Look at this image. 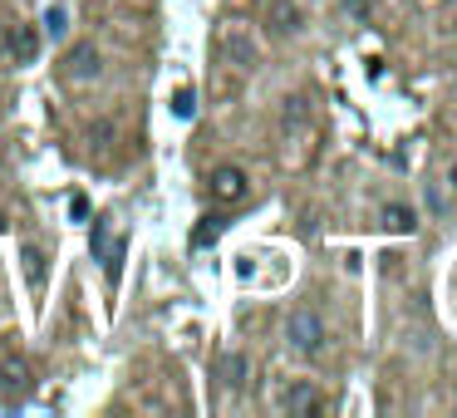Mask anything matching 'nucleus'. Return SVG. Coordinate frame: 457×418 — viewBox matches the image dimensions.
<instances>
[{
	"instance_id": "obj_1",
	"label": "nucleus",
	"mask_w": 457,
	"mask_h": 418,
	"mask_svg": "<svg viewBox=\"0 0 457 418\" xmlns=\"http://www.w3.org/2000/svg\"><path fill=\"white\" fill-rule=\"evenodd\" d=\"M286 339L300 349V355H320V345H325V320L315 315V310H290V320H286Z\"/></svg>"
},
{
	"instance_id": "obj_2",
	"label": "nucleus",
	"mask_w": 457,
	"mask_h": 418,
	"mask_svg": "<svg viewBox=\"0 0 457 418\" xmlns=\"http://www.w3.org/2000/svg\"><path fill=\"white\" fill-rule=\"evenodd\" d=\"M246 188H251V182H246V172H241L237 163H221V168L212 172V197H217V202H241V197H246Z\"/></svg>"
},
{
	"instance_id": "obj_3",
	"label": "nucleus",
	"mask_w": 457,
	"mask_h": 418,
	"mask_svg": "<svg viewBox=\"0 0 457 418\" xmlns=\"http://www.w3.org/2000/svg\"><path fill=\"white\" fill-rule=\"evenodd\" d=\"M30 389V364L21 355H0V394H25Z\"/></svg>"
},
{
	"instance_id": "obj_4",
	"label": "nucleus",
	"mask_w": 457,
	"mask_h": 418,
	"mask_svg": "<svg viewBox=\"0 0 457 418\" xmlns=\"http://www.w3.org/2000/svg\"><path fill=\"white\" fill-rule=\"evenodd\" d=\"M99 74V50L94 45H74L64 54V79H94Z\"/></svg>"
},
{
	"instance_id": "obj_5",
	"label": "nucleus",
	"mask_w": 457,
	"mask_h": 418,
	"mask_svg": "<svg viewBox=\"0 0 457 418\" xmlns=\"http://www.w3.org/2000/svg\"><path fill=\"white\" fill-rule=\"evenodd\" d=\"M5 50H11L15 64H30L35 54H40V35H35L30 25H15V30L5 35Z\"/></svg>"
},
{
	"instance_id": "obj_6",
	"label": "nucleus",
	"mask_w": 457,
	"mask_h": 418,
	"mask_svg": "<svg viewBox=\"0 0 457 418\" xmlns=\"http://www.w3.org/2000/svg\"><path fill=\"white\" fill-rule=\"evenodd\" d=\"M280 408H286V414H315L320 408V394L310 384H290L286 394H280Z\"/></svg>"
},
{
	"instance_id": "obj_7",
	"label": "nucleus",
	"mask_w": 457,
	"mask_h": 418,
	"mask_svg": "<svg viewBox=\"0 0 457 418\" xmlns=\"http://www.w3.org/2000/svg\"><path fill=\"white\" fill-rule=\"evenodd\" d=\"M418 227V217H413V207H384V231H398V237H408V231Z\"/></svg>"
},
{
	"instance_id": "obj_8",
	"label": "nucleus",
	"mask_w": 457,
	"mask_h": 418,
	"mask_svg": "<svg viewBox=\"0 0 457 418\" xmlns=\"http://www.w3.org/2000/svg\"><path fill=\"white\" fill-rule=\"evenodd\" d=\"M295 25H300V11L290 5V0H276V5H270V30H276V35H290Z\"/></svg>"
},
{
	"instance_id": "obj_9",
	"label": "nucleus",
	"mask_w": 457,
	"mask_h": 418,
	"mask_svg": "<svg viewBox=\"0 0 457 418\" xmlns=\"http://www.w3.org/2000/svg\"><path fill=\"white\" fill-rule=\"evenodd\" d=\"M64 30H70V11L64 5H50L40 21V35H50V40H64Z\"/></svg>"
},
{
	"instance_id": "obj_10",
	"label": "nucleus",
	"mask_w": 457,
	"mask_h": 418,
	"mask_svg": "<svg viewBox=\"0 0 457 418\" xmlns=\"http://www.w3.org/2000/svg\"><path fill=\"white\" fill-rule=\"evenodd\" d=\"M221 50H227L237 64H256V50H251V40H241L237 30H227V35H221Z\"/></svg>"
},
{
	"instance_id": "obj_11",
	"label": "nucleus",
	"mask_w": 457,
	"mask_h": 418,
	"mask_svg": "<svg viewBox=\"0 0 457 418\" xmlns=\"http://www.w3.org/2000/svg\"><path fill=\"white\" fill-rule=\"evenodd\" d=\"M172 113H178V119H192V113H197V94L178 89V94H172Z\"/></svg>"
},
{
	"instance_id": "obj_12",
	"label": "nucleus",
	"mask_w": 457,
	"mask_h": 418,
	"mask_svg": "<svg viewBox=\"0 0 457 418\" xmlns=\"http://www.w3.org/2000/svg\"><path fill=\"white\" fill-rule=\"evenodd\" d=\"M221 374H227V384H231V389H241V384H246V359L231 355L227 364H221Z\"/></svg>"
},
{
	"instance_id": "obj_13",
	"label": "nucleus",
	"mask_w": 457,
	"mask_h": 418,
	"mask_svg": "<svg viewBox=\"0 0 457 418\" xmlns=\"http://www.w3.org/2000/svg\"><path fill=\"white\" fill-rule=\"evenodd\" d=\"M25 276H30V286H40V280H45V256L35 247H25Z\"/></svg>"
},
{
	"instance_id": "obj_14",
	"label": "nucleus",
	"mask_w": 457,
	"mask_h": 418,
	"mask_svg": "<svg viewBox=\"0 0 457 418\" xmlns=\"http://www.w3.org/2000/svg\"><path fill=\"white\" fill-rule=\"evenodd\" d=\"M217 231H221V222H217V217H207L197 231H192V247H207V241H217Z\"/></svg>"
},
{
	"instance_id": "obj_15",
	"label": "nucleus",
	"mask_w": 457,
	"mask_h": 418,
	"mask_svg": "<svg viewBox=\"0 0 457 418\" xmlns=\"http://www.w3.org/2000/svg\"><path fill=\"white\" fill-rule=\"evenodd\" d=\"M447 182H453V192H457V163H453V172H447Z\"/></svg>"
},
{
	"instance_id": "obj_16",
	"label": "nucleus",
	"mask_w": 457,
	"mask_h": 418,
	"mask_svg": "<svg viewBox=\"0 0 457 418\" xmlns=\"http://www.w3.org/2000/svg\"><path fill=\"white\" fill-rule=\"evenodd\" d=\"M0 231H5V217H0Z\"/></svg>"
}]
</instances>
